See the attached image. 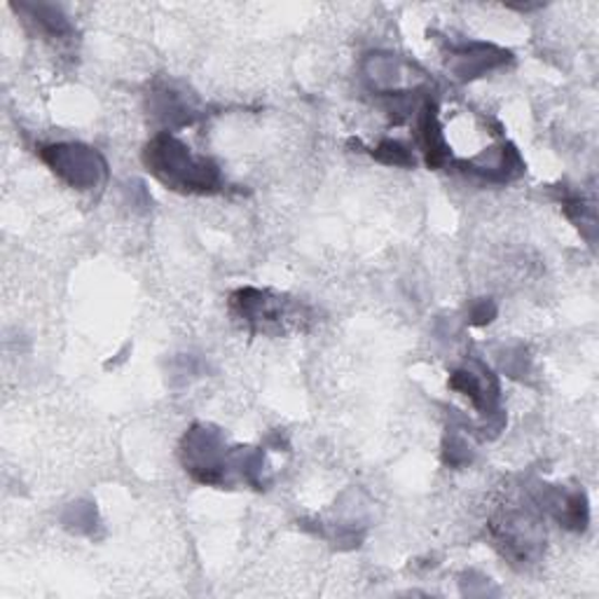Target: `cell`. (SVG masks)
Masks as SVG:
<instances>
[{"label":"cell","instance_id":"obj_4","mask_svg":"<svg viewBox=\"0 0 599 599\" xmlns=\"http://www.w3.org/2000/svg\"><path fill=\"white\" fill-rule=\"evenodd\" d=\"M491 529H495L497 546L503 550V556H509L511 560L527 562L534 556H539L544 536L539 532V525L527 515L509 513L501 522H495Z\"/></svg>","mask_w":599,"mask_h":599},{"label":"cell","instance_id":"obj_6","mask_svg":"<svg viewBox=\"0 0 599 599\" xmlns=\"http://www.w3.org/2000/svg\"><path fill=\"white\" fill-rule=\"evenodd\" d=\"M420 141L426 155V164L432 169H440L450 162V146L445 141V134L438 120L436 103L426 101L420 113Z\"/></svg>","mask_w":599,"mask_h":599},{"label":"cell","instance_id":"obj_7","mask_svg":"<svg viewBox=\"0 0 599 599\" xmlns=\"http://www.w3.org/2000/svg\"><path fill=\"white\" fill-rule=\"evenodd\" d=\"M22 10H26L30 14V20H34L40 28H45L52 36H66L71 30L64 14H61L52 5H22Z\"/></svg>","mask_w":599,"mask_h":599},{"label":"cell","instance_id":"obj_9","mask_svg":"<svg viewBox=\"0 0 599 599\" xmlns=\"http://www.w3.org/2000/svg\"><path fill=\"white\" fill-rule=\"evenodd\" d=\"M471 448L462 440V438H450V445H448V462L459 466V464H466L471 462Z\"/></svg>","mask_w":599,"mask_h":599},{"label":"cell","instance_id":"obj_3","mask_svg":"<svg viewBox=\"0 0 599 599\" xmlns=\"http://www.w3.org/2000/svg\"><path fill=\"white\" fill-rule=\"evenodd\" d=\"M183 464L197 483L221 485L225 481V445L219 432L192 426L183 438Z\"/></svg>","mask_w":599,"mask_h":599},{"label":"cell","instance_id":"obj_5","mask_svg":"<svg viewBox=\"0 0 599 599\" xmlns=\"http://www.w3.org/2000/svg\"><path fill=\"white\" fill-rule=\"evenodd\" d=\"M509 59H511V52L495 48V45L473 42L452 52L450 68L459 80H473V78H481L483 73L491 68H499Z\"/></svg>","mask_w":599,"mask_h":599},{"label":"cell","instance_id":"obj_8","mask_svg":"<svg viewBox=\"0 0 599 599\" xmlns=\"http://www.w3.org/2000/svg\"><path fill=\"white\" fill-rule=\"evenodd\" d=\"M373 158L382 164H389V166H412L414 164V158L412 152L398 141H391V138H387V141H382L375 150H373Z\"/></svg>","mask_w":599,"mask_h":599},{"label":"cell","instance_id":"obj_10","mask_svg":"<svg viewBox=\"0 0 599 599\" xmlns=\"http://www.w3.org/2000/svg\"><path fill=\"white\" fill-rule=\"evenodd\" d=\"M497 314V307L491 304L489 300H481L478 304L473 307V312H471V319H473V324H478V326H485L489 324L491 319H495Z\"/></svg>","mask_w":599,"mask_h":599},{"label":"cell","instance_id":"obj_1","mask_svg":"<svg viewBox=\"0 0 599 599\" xmlns=\"http://www.w3.org/2000/svg\"><path fill=\"white\" fill-rule=\"evenodd\" d=\"M146 164L164 186L183 192H216L221 188L219 166L197 158L172 134H160L146 148Z\"/></svg>","mask_w":599,"mask_h":599},{"label":"cell","instance_id":"obj_2","mask_svg":"<svg viewBox=\"0 0 599 599\" xmlns=\"http://www.w3.org/2000/svg\"><path fill=\"white\" fill-rule=\"evenodd\" d=\"M40 158L52 166L57 176L64 178L68 186L78 190H89L99 186V180L105 176V162L97 150H91L80 143H57L45 146Z\"/></svg>","mask_w":599,"mask_h":599}]
</instances>
